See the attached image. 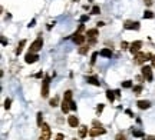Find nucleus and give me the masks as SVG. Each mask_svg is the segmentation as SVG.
Instances as JSON below:
<instances>
[{
    "label": "nucleus",
    "mask_w": 155,
    "mask_h": 140,
    "mask_svg": "<svg viewBox=\"0 0 155 140\" xmlns=\"http://www.w3.org/2000/svg\"><path fill=\"white\" fill-rule=\"evenodd\" d=\"M71 102H72V92L71 90H66L65 94H63V102H62V111L63 113H68L71 110Z\"/></svg>",
    "instance_id": "f257e3e1"
},
{
    "label": "nucleus",
    "mask_w": 155,
    "mask_h": 140,
    "mask_svg": "<svg viewBox=\"0 0 155 140\" xmlns=\"http://www.w3.org/2000/svg\"><path fill=\"white\" fill-rule=\"evenodd\" d=\"M151 57H152L151 53H138L134 57V65H144L145 62L151 60Z\"/></svg>",
    "instance_id": "f03ea898"
},
{
    "label": "nucleus",
    "mask_w": 155,
    "mask_h": 140,
    "mask_svg": "<svg viewBox=\"0 0 155 140\" xmlns=\"http://www.w3.org/2000/svg\"><path fill=\"white\" fill-rule=\"evenodd\" d=\"M42 47H43V40H42V37H38V39L30 44L29 52H30V53H38L39 50H42Z\"/></svg>",
    "instance_id": "7ed1b4c3"
},
{
    "label": "nucleus",
    "mask_w": 155,
    "mask_h": 140,
    "mask_svg": "<svg viewBox=\"0 0 155 140\" xmlns=\"http://www.w3.org/2000/svg\"><path fill=\"white\" fill-rule=\"evenodd\" d=\"M49 83H50V77L46 76L45 80H43V83H42V90H40L42 97H47L49 96Z\"/></svg>",
    "instance_id": "20e7f679"
},
{
    "label": "nucleus",
    "mask_w": 155,
    "mask_h": 140,
    "mask_svg": "<svg viewBox=\"0 0 155 140\" xmlns=\"http://www.w3.org/2000/svg\"><path fill=\"white\" fill-rule=\"evenodd\" d=\"M141 73H142V77H144L147 82H152V79H154V76H152V67L144 66L142 70H141Z\"/></svg>",
    "instance_id": "39448f33"
},
{
    "label": "nucleus",
    "mask_w": 155,
    "mask_h": 140,
    "mask_svg": "<svg viewBox=\"0 0 155 140\" xmlns=\"http://www.w3.org/2000/svg\"><path fill=\"white\" fill-rule=\"evenodd\" d=\"M141 47H142V41H141V40H136V41H134V43L129 44V52H131L132 54H138L139 50H141Z\"/></svg>",
    "instance_id": "423d86ee"
},
{
    "label": "nucleus",
    "mask_w": 155,
    "mask_h": 140,
    "mask_svg": "<svg viewBox=\"0 0 155 140\" xmlns=\"http://www.w3.org/2000/svg\"><path fill=\"white\" fill-rule=\"evenodd\" d=\"M40 129H42V135H40V137L45 139V140L50 139V127H49V124H47V123H43Z\"/></svg>",
    "instance_id": "0eeeda50"
},
{
    "label": "nucleus",
    "mask_w": 155,
    "mask_h": 140,
    "mask_svg": "<svg viewBox=\"0 0 155 140\" xmlns=\"http://www.w3.org/2000/svg\"><path fill=\"white\" fill-rule=\"evenodd\" d=\"M39 60V56L36 53H26V56H25V62L27 63V65H32V63H36Z\"/></svg>",
    "instance_id": "6e6552de"
},
{
    "label": "nucleus",
    "mask_w": 155,
    "mask_h": 140,
    "mask_svg": "<svg viewBox=\"0 0 155 140\" xmlns=\"http://www.w3.org/2000/svg\"><path fill=\"white\" fill-rule=\"evenodd\" d=\"M139 23L138 22H131V20H128V22H125V24H123V29H126V30H139Z\"/></svg>",
    "instance_id": "1a4fd4ad"
},
{
    "label": "nucleus",
    "mask_w": 155,
    "mask_h": 140,
    "mask_svg": "<svg viewBox=\"0 0 155 140\" xmlns=\"http://www.w3.org/2000/svg\"><path fill=\"white\" fill-rule=\"evenodd\" d=\"M105 133H106V132H105L104 127H99V129L93 127V129L89 130V136H91V137H96V136H101V135H105Z\"/></svg>",
    "instance_id": "9d476101"
},
{
    "label": "nucleus",
    "mask_w": 155,
    "mask_h": 140,
    "mask_svg": "<svg viewBox=\"0 0 155 140\" xmlns=\"http://www.w3.org/2000/svg\"><path fill=\"white\" fill-rule=\"evenodd\" d=\"M85 39H86V36H83V35H80V33H75L73 35V37H72V40L76 43V44H83V41H85Z\"/></svg>",
    "instance_id": "9b49d317"
},
{
    "label": "nucleus",
    "mask_w": 155,
    "mask_h": 140,
    "mask_svg": "<svg viewBox=\"0 0 155 140\" xmlns=\"http://www.w3.org/2000/svg\"><path fill=\"white\" fill-rule=\"evenodd\" d=\"M68 123H69L71 127H78L79 126V120H78L76 116H69L68 117Z\"/></svg>",
    "instance_id": "f8f14e48"
},
{
    "label": "nucleus",
    "mask_w": 155,
    "mask_h": 140,
    "mask_svg": "<svg viewBox=\"0 0 155 140\" xmlns=\"http://www.w3.org/2000/svg\"><path fill=\"white\" fill-rule=\"evenodd\" d=\"M136 105H138V107H139L141 110H145V109H150V107H151V102H148V100H139Z\"/></svg>",
    "instance_id": "ddd939ff"
},
{
    "label": "nucleus",
    "mask_w": 155,
    "mask_h": 140,
    "mask_svg": "<svg viewBox=\"0 0 155 140\" xmlns=\"http://www.w3.org/2000/svg\"><path fill=\"white\" fill-rule=\"evenodd\" d=\"M99 35V32H98V29H89L88 32H86V36H88V39H96V36Z\"/></svg>",
    "instance_id": "4468645a"
},
{
    "label": "nucleus",
    "mask_w": 155,
    "mask_h": 140,
    "mask_svg": "<svg viewBox=\"0 0 155 140\" xmlns=\"http://www.w3.org/2000/svg\"><path fill=\"white\" fill-rule=\"evenodd\" d=\"M25 44H26V40H20V43L17 44V47H16V50H14V54H16V56H19V54L22 53V50H23Z\"/></svg>",
    "instance_id": "2eb2a0df"
},
{
    "label": "nucleus",
    "mask_w": 155,
    "mask_h": 140,
    "mask_svg": "<svg viewBox=\"0 0 155 140\" xmlns=\"http://www.w3.org/2000/svg\"><path fill=\"white\" fill-rule=\"evenodd\" d=\"M99 54H101L102 57H108V59H111V56H112V50H109V49H102V50L99 52Z\"/></svg>",
    "instance_id": "dca6fc26"
},
{
    "label": "nucleus",
    "mask_w": 155,
    "mask_h": 140,
    "mask_svg": "<svg viewBox=\"0 0 155 140\" xmlns=\"http://www.w3.org/2000/svg\"><path fill=\"white\" fill-rule=\"evenodd\" d=\"M86 135H88V127H86V126H80V127H79V137L83 139Z\"/></svg>",
    "instance_id": "f3484780"
},
{
    "label": "nucleus",
    "mask_w": 155,
    "mask_h": 140,
    "mask_svg": "<svg viewBox=\"0 0 155 140\" xmlns=\"http://www.w3.org/2000/svg\"><path fill=\"white\" fill-rule=\"evenodd\" d=\"M89 49H91V44H82L79 49V54H86Z\"/></svg>",
    "instance_id": "a211bd4d"
},
{
    "label": "nucleus",
    "mask_w": 155,
    "mask_h": 140,
    "mask_svg": "<svg viewBox=\"0 0 155 140\" xmlns=\"http://www.w3.org/2000/svg\"><path fill=\"white\" fill-rule=\"evenodd\" d=\"M106 99L112 103V102L115 100V92H114V90H106Z\"/></svg>",
    "instance_id": "6ab92c4d"
},
{
    "label": "nucleus",
    "mask_w": 155,
    "mask_h": 140,
    "mask_svg": "<svg viewBox=\"0 0 155 140\" xmlns=\"http://www.w3.org/2000/svg\"><path fill=\"white\" fill-rule=\"evenodd\" d=\"M86 80H88V83H91V84H93V86H101V83H99V80H98L96 77H88Z\"/></svg>",
    "instance_id": "aec40b11"
},
{
    "label": "nucleus",
    "mask_w": 155,
    "mask_h": 140,
    "mask_svg": "<svg viewBox=\"0 0 155 140\" xmlns=\"http://www.w3.org/2000/svg\"><path fill=\"white\" fill-rule=\"evenodd\" d=\"M49 105L52 106V107H56V106H59V96H55L53 99H50Z\"/></svg>",
    "instance_id": "412c9836"
},
{
    "label": "nucleus",
    "mask_w": 155,
    "mask_h": 140,
    "mask_svg": "<svg viewBox=\"0 0 155 140\" xmlns=\"http://www.w3.org/2000/svg\"><path fill=\"white\" fill-rule=\"evenodd\" d=\"M132 90H134V94H141V92H142V86H141V84L134 86V87H132Z\"/></svg>",
    "instance_id": "4be33fe9"
},
{
    "label": "nucleus",
    "mask_w": 155,
    "mask_h": 140,
    "mask_svg": "<svg viewBox=\"0 0 155 140\" xmlns=\"http://www.w3.org/2000/svg\"><path fill=\"white\" fill-rule=\"evenodd\" d=\"M154 17V13L151 10H145L144 12V19H152Z\"/></svg>",
    "instance_id": "5701e85b"
},
{
    "label": "nucleus",
    "mask_w": 155,
    "mask_h": 140,
    "mask_svg": "<svg viewBox=\"0 0 155 140\" xmlns=\"http://www.w3.org/2000/svg\"><path fill=\"white\" fill-rule=\"evenodd\" d=\"M122 87H123V89H131V87H132V82H131V80L122 82Z\"/></svg>",
    "instance_id": "b1692460"
},
{
    "label": "nucleus",
    "mask_w": 155,
    "mask_h": 140,
    "mask_svg": "<svg viewBox=\"0 0 155 140\" xmlns=\"http://www.w3.org/2000/svg\"><path fill=\"white\" fill-rule=\"evenodd\" d=\"M91 13H92V14H99V13H101V7H99V6H93L92 10H91Z\"/></svg>",
    "instance_id": "393cba45"
},
{
    "label": "nucleus",
    "mask_w": 155,
    "mask_h": 140,
    "mask_svg": "<svg viewBox=\"0 0 155 140\" xmlns=\"http://www.w3.org/2000/svg\"><path fill=\"white\" fill-rule=\"evenodd\" d=\"M42 120H43V114H42V111H39L38 113V126L39 127H42V124H43Z\"/></svg>",
    "instance_id": "a878e982"
},
{
    "label": "nucleus",
    "mask_w": 155,
    "mask_h": 140,
    "mask_svg": "<svg viewBox=\"0 0 155 140\" xmlns=\"http://www.w3.org/2000/svg\"><path fill=\"white\" fill-rule=\"evenodd\" d=\"M132 135H134L135 137H142V136H144V133H142L141 130H132Z\"/></svg>",
    "instance_id": "bb28decb"
},
{
    "label": "nucleus",
    "mask_w": 155,
    "mask_h": 140,
    "mask_svg": "<svg viewBox=\"0 0 155 140\" xmlns=\"http://www.w3.org/2000/svg\"><path fill=\"white\" fill-rule=\"evenodd\" d=\"M10 105H12V100H10V99H6V100H4V109H10Z\"/></svg>",
    "instance_id": "cd10ccee"
},
{
    "label": "nucleus",
    "mask_w": 155,
    "mask_h": 140,
    "mask_svg": "<svg viewBox=\"0 0 155 140\" xmlns=\"http://www.w3.org/2000/svg\"><path fill=\"white\" fill-rule=\"evenodd\" d=\"M98 54H99L98 52H95V53L92 54V59H91V63H92V65H93V63L96 62V57H98Z\"/></svg>",
    "instance_id": "c85d7f7f"
},
{
    "label": "nucleus",
    "mask_w": 155,
    "mask_h": 140,
    "mask_svg": "<svg viewBox=\"0 0 155 140\" xmlns=\"http://www.w3.org/2000/svg\"><path fill=\"white\" fill-rule=\"evenodd\" d=\"M116 140H126V137H125V135L118 133V135H116Z\"/></svg>",
    "instance_id": "c756f323"
},
{
    "label": "nucleus",
    "mask_w": 155,
    "mask_h": 140,
    "mask_svg": "<svg viewBox=\"0 0 155 140\" xmlns=\"http://www.w3.org/2000/svg\"><path fill=\"white\" fill-rule=\"evenodd\" d=\"M92 124H93V127H96V129H99V127H102V124H101V123H99L98 120H93V123H92Z\"/></svg>",
    "instance_id": "7c9ffc66"
},
{
    "label": "nucleus",
    "mask_w": 155,
    "mask_h": 140,
    "mask_svg": "<svg viewBox=\"0 0 155 140\" xmlns=\"http://www.w3.org/2000/svg\"><path fill=\"white\" fill-rule=\"evenodd\" d=\"M128 46H129V44H128L126 41H122V43H121V47H122V50H126V49H128Z\"/></svg>",
    "instance_id": "2f4dec72"
},
{
    "label": "nucleus",
    "mask_w": 155,
    "mask_h": 140,
    "mask_svg": "<svg viewBox=\"0 0 155 140\" xmlns=\"http://www.w3.org/2000/svg\"><path fill=\"white\" fill-rule=\"evenodd\" d=\"M76 109H78L76 103H75V102H73V100H72V102H71V110H76Z\"/></svg>",
    "instance_id": "473e14b6"
},
{
    "label": "nucleus",
    "mask_w": 155,
    "mask_h": 140,
    "mask_svg": "<svg viewBox=\"0 0 155 140\" xmlns=\"http://www.w3.org/2000/svg\"><path fill=\"white\" fill-rule=\"evenodd\" d=\"M102 110H104V105H101V103H99V106L96 107V113H101Z\"/></svg>",
    "instance_id": "72a5a7b5"
},
{
    "label": "nucleus",
    "mask_w": 155,
    "mask_h": 140,
    "mask_svg": "<svg viewBox=\"0 0 155 140\" xmlns=\"http://www.w3.org/2000/svg\"><path fill=\"white\" fill-rule=\"evenodd\" d=\"M88 19H89V17H88V16H86V14H83V16H82V17H80V22H82V23H83V22H86V20H88Z\"/></svg>",
    "instance_id": "f704fd0d"
},
{
    "label": "nucleus",
    "mask_w": 155,
    "mask_h": 140,
    "mask_svg": "<svg viewBox=\"0 0 155 140\" xmlns=\"http://www.w3.org/2000/svg\"><path fill=\"white\" fill-rule=\"evenodd\" d=\"M55 140H63V135H62V133L56 135V139H55Z\"/></svg>",
    "instance_id": "c9c22d12"
},
{
    "label": "nucleus",
    "mask_w": 155,
    "mask_h": 140,
    "mask_svg": "<svg viewBox=\"0 0 155 140\" xmlns=\"http://www.w3.org/2000/svg\"><path fill=\"white\" fill-rule=\"evenodd\" d=\"M125 113H126V114H128L129 117H134V113H132L131 110H125Z\"/></svg>",
    "instance_id": "e433bc0d"
},
{
    "label": "nucleus",
    "mask_w": 155,
    "mask_h": 140,
    "mask_svg": "<svg viewBox=\"0 0 155 140\" xmlns=\"http://www.w3.org/2000/svg\"><path fill=\"white\" fill-rule=\"evenodd\" d=\"M144 3H145L147 6H152V0H144Z\"/></svg>",
    "instance_id": "4c0bfd02"
},
{
    "label": "nucleus",
    "mask_w": 155,
    "mask_h": 140,
    "mask_svg": "<svg viewBox=\"0 0 155 140\" xmlns=\"http://www.w3.org/2000/svg\"><path fill=\"white\" fill-rule=\"evenodd\" d=\"M35 24H36V20H35V19H33V20H32V22H30V24H27V26H29V27H33V26H35Z\"/></svg>",
    "instance_id": "58836bf2"
},
{
    "label": "nucleus",
    "mask_w": 155,
    "mask_h": 140,
    "mask_svg": "<svg viewBox=\"0 0 155 140\" xmlns=\"http://www.w3.org/2000/svg\"><path fill=\"white\" fill-rule=\"evenodd\" d=\"M96 24H98V26H99V27H102V26H105V23H104V22H98V23H96Z\"/></svg>",
    "instance_id": "ea45409f"
},
{
    "label": "nucleus",
    "mask_w": 155,
    "mask_h": 140,
    "mask_svg": "<svg viewBox=\"0 0 155 140\" xmlns=\"http://www.w3.org/2000/svg\"><path fill=\"white\" fill-rule=\"evenodd\" d=\"M144 140H155V136H150V137H147V139H144Z\"/></svg>",
    "instance_id": "a19ab883"
},
{
    "label": "nucleus",
    "mask_w": 155,
    "mask_h": 140,
    "mask_svg": "<svg viewBox=\"0 0 155 140\" xmlns=\"http://www.w3.org/2000/svg\"><path fill=\"white\" fill-rule=\"evenodd\" d=\"M39 140H45V139H42V137H39Z\"/></svg>",
    "instance_id": "79ce46f5"
},
{
    "label": "nucleus",
    "mask_w": 155,
    "mask_h": 140,
    "mask_svg": "<svg viewBox=\"0 0 155 140\" xmlns=\"http://www.w3.org/2000/svg\"><path fill=\"white\" fill-rule=\"evenodd\" d=\"M89 1H93V0H89Z\"/></svg>",
    "instance_id": "37998d69"
},
{
    "label": "nucleus",
    "mask_w": 155,
    "mask_h": 140,
    "mask_svg": "<svg viewBox=\"0 0 155 140\" xmlns=\"http://www.w3.org/2000/svg\"><path fill=\"white\" fill-rule=\"evenodd\" d=\"M75 140H76V139H75Z\"/></svg>",
    "instance_id": "c03bdc74"
}]
</instances>
